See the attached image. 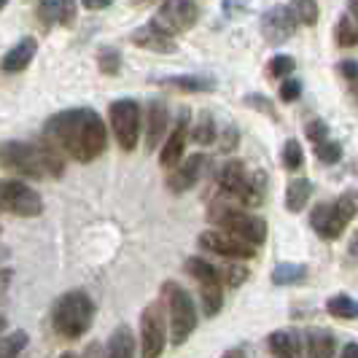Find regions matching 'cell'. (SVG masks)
Listing matches in <instances>:
<instances>
[{"label":"cell","instance_id":"cell-30","mask_svg":"<svg viewBox=\"0 0 358 358\" xmlns=\"http://www.w3.org/2000/svg\"><path fill=\"white\" fill-rule=\"evenodd\" d=\"M192 138H194L199 145H210L215 141V119L210 110H202V113H199V122H197V127H194V132H192Z\"/></svg>","mask_w":358,"mask_h":358},{"label":"cell","instance_id":"cell-29","mask_svg":"<svg viewBox=\"0 0 358 358\" xmlns=\"http://www.w3.org/2000/svg\"><path fill=\"white\" fill-rule=\"evenodd\" d=\"M288 8L294 11L296 22H299V24H307V27H313V24L318 22V17H321L318 0H291Z\"/></svg>","mask_w":358,"mask_h":358},{"label":"cell","instance_id":"cell-46","mask_svg":"<svg viewBox=\"0 0 358 358\" xmlns=\"http://www.w3.org/2000/svg\"><path fill=\"white\" fill-rule=\"evenodd\" d=\"M8 256H11V251H8V248H6V245H0V262H6V259H8Z\"/></svg>","mask_w":358,"mask_h":358},{"label":"cell","instance_id":"cell-14","mask_svg":"<svg viewBox=\"0 0 358 358\" xmlns=\"http://www.w3.org/2000/svg\"><path fill=\"white\" fill-rule=\"evenodd\" d=\"M167 124H170V110H167V103L164 100H148L145 106V148L154 151L159 148L162 138L167 135Z\"/></svg>","mask_w":358,"mask_h":358},{"label":"cell","instance_id":"cell-5","mask_svg":"<svg viewBox=\"0 0 358 358\" xmlns=\"http://www.w3.org/2000/svg\"><path fill=\"white\" fill-rule=\"evenodd\" d=\"M208 218H210L213 227L237 234V237L248 240L253 245H262L267 240V221L259 218V215L245 213V210H234L232 205H213Z\"/></svg>","mask_w":358,"mask_h":358},{"label":"cell","instance_id":"cell-31","mask_svg":"<svg viewBox=\"0 0 358 358\" xmlns=\"http://www.w3.org/2000/svg\"><path fill=\"white\" fill-rule=\"evenodd\" d=\"M27 331H14L8 337H0V358H14L27 348Z\"/></svg>","mask_w":358,"mask_h":358},{"label":"cell","instance_id":"cell-8","mask_svg":"<svg viewBox=\"0 0 358 358\" xmlns=\"http://www.w3.org/2000/svg\"><path fill=\"white\" fill-rule=\"evenodd\" d=\"M141 106L135 100H116L110 103V127L119 145L124 151H132L141 138Z\"/></svg>","mask_w":358,"mask_h":358},{"label":"cell","instance_id":"cell-39","mask_svg":"<svg viewBox=\"0 0 358 358\" xmlns=\"http://www.w3.org/2000/svg\"><path fill=\"white\" fill-rule=\"evenodd\" d=\"M307 138H310L313 143H321V141L329 138V127L323 124V122H310V124H307Z\"/></svg>","mask_w":358,"mask_h":358},{"label":"cell","instance_id":"cell-11","mask_svg":"<svg viewBox=\"0 0 358 358\" xmlns=\"http://www.w3.org/2000/svg\"><path fill=\"white\" fill-rule=\"evenodd\" d=\"M199 19V8L194 0H162L159 11L154 22L162 30H167L170 36H180L186 30H192Z\"/></svg>","mask_w":358,"mask_h":358},{"label":"cell","instance_id":"cell-26","mask_svg":"<svg viewBox=\"0 0 358 358\" xmlns=\"http://www.w3.org/2000/svg\"><path fill=\"white\" fill-rule=\"evenodd\" d=\"M307 278L305 264H294V262H283L272 269V283L275 286H294V283H302Z\"/></svg>","mask_w":358,"mask_h":358},{"label":"cell","instance_id":"cell-44","mask_svg":"<svg viewBox=\"0 0 358 358\" xmlns=\"http://www.w3.org/2000/svg\"><path fill=\"white\" fill-rule=\"evenodd\" d=\"M342 356H345V358H358V345H353V342H350V345H345V348H342Z\"/></svg>","mask_w":358,"mask_h":358},{"label":"cell","instance_id":"cell-35","mask_svg":"<svg viewBox=\"0 0 358 358\" xmlns=\"http://www.w3.org/2000/svg\"><path fill=\"white\" fill-rule=\"evenodd\" d=\"M315 157L323 162V164H337L342 159V145L337 141H321V143H315Z\"/></svg>","mask_w":358,"mask_h":358},{"label":"cell","instance_id":"cell-17","mask_svg":"<svg viewBox=\"0 0 358 358\" xmlns=\"http://www.w3.org/2000/svg\"><path fill=\"white\" fill-rule=\"evenodd\" d=\"M186 141H189V116L183 113L178 119V124L176 129L170 132V138L162 143V151H159V164L162 167H176L180 159H183V151H186Z\"/></svg>","mask_w":358,"mask_h":358},{"label":"cell","instance_id":"cell-20","mask_svg":"<svg viewBox=\"0 0 358 358\" xmlns=\"http://www.w3.org/2000/svg\"><path fill=\"white\" fill-rule=\"evenodd\" d=\"M267 345L275 356L296 358L305 353V340H302V334H296V331H291V329L272 331V334L267 337Z\"/></svg>","mask_w":358,"mask_h":358},{"label":"cell","instance_id":"cell-32","mask_svg":"<svg viewBox=\"0 0 358 358\" xmlns=\"http://www.w3.org/2000/svg\"><path fill=\"white\" fill-rule=\"evenodd\" d=\"M337 43L340 46H356L358 43V22L350 14L337 22Z\"/></svg>","mask_w":358,"mask_h":358},{"label":"cell","instance_id":"cell-12","mask_svg":"<svg viewBox=\"0 0 358 358\" xmlns=\"http://www.w3.org/2000/svg\"><path fill=\"white\" fill-rule=\"evenodd\" d=\"M296 27L299 22L288 6H272L262 14V36L267 38V43H286L288 38H294Z\"/></svg>","mask_w":358,"mask_h":358},{"label":"cell","instance_id":"cell-24","mask_svg":"<svg viewBox=\"0 0 358 358\" xmlns=\"http://www.w3.org/2000/svg\"><path fill=\"white\" fill-rule=\"evenodd\" d=\"M164 87L178 92H210L215 90L213 78H205V76H170L162 81Z\"/></svg>","mask_w":358,"mask_h":358},{"label":"cell","instance_id":"cell-10","mask_svg":"<svg viewBox=\"0 0 358 358\" xmlns=\"http://www.w3.org/2000/svg\"><path fill=\"white\" fill-rule=\"evenodd\" d=\"M199 248L208 253H218L224 259H253L259 245H253L248 240L215 227V229H208V232L199 234Z\"/></svg>","mask_w":358,"mask_h":358},{"label":"cell","instance_id":"cell-13","mask_svg":"<svg viewBox=\"0 0 358 358\" xmlns=\"http://www.w3.org/2000/svg\"><path fill=\"white\" fill-rule=\"evenodd\" d=\"M208 164H210V159H208L205 154H192L189 159L178 162V164L173 167V173H170V178H167V186H170L176 194L189 192V189L197 186L199 178L205 176Z\"/></svg>","mask_w":358,"mask_h":358},{"label":"cell","instance_id":"cell-2","mask_svg":"<svg viewBox=\"0 0 358 358\" xmlns=\"http://www.w3.org/2000/svg\"><path fill=\"white\" fill-rule=\"evenodd\" d=\"M0 170L17 173L22 178H59L65 173L62 151L46 138L41 143L30 141H6L0 143Z\"/></svg>","mask_w":358,"mask_h":358},{"label":"cell","instance_id":"cell-15","mask_svg":"<svg viewBox=\"0 0 358 358\" xmlns=\"http://www.w3.org/2000/svg\"><path fill=\"white\" fill-rule=\"evenodd\" d=\"M173 38L176 36H170L167 30H162L159 24L151 19V22L141 24V27L129 36V41H132L135 46H141V49H148V52L170 54V52H176V41H173Z\"/></svg>","mask_w":358,"mask_h":358},{"label":"cell","instance_id":"cell-43","mask_svg":"<svg viewBox=\"0 0 358 358\" xmlns=\"http://www.w3.org/2000/svg\"><path fill=\"white\" fill-rule=\"evenodd\" d=\"M84 3V8H90V11H100V8H108L113 0H81Z\"/></svg>","mask_w":358,"mask_h":358},{"label":"cell","instance_id":"cell-47","mask_svg":"<svg viewBox=\"0 0 358 358\" xmlns=\"http://www.w3.org/2000/svg\"><path fill=\"white\" fill-rule=\"evenodd\" d=\"M350 253H353V256H358V234H356V240H353V245H350Z\"/></svg>","mask_w":358,"mask_h":358},{"label":"cell","instance_id":"cell-1","mask_svg":"<svg viewBox=\"0 0 358 358\" xmlns=\"http://www.w3.org/2000/svg\"><path fill=\"white\" fill-rule=\"evenodd\" d=\"M43 138L76 162H94L108 145V129L94 108H71L46 122Z\"/></svg>","mask_w":358,"mask_h":358},{"label":"cell","instance_id":"cell-34","mask_svg":"<svg viewBox=\"0 0 358 358\" xmlns=\"http://www.w3.org/2000/svg\"><path fill=\"white\" fill-rule=\"evenodd\" d=\"M302 164H305V151H302L299 141H286V145H283V167L286 170H299Z\"/></svg>","mask_w":358,"mask_h":358},{"label":"cell","instance_id":"cell-9","mask_svg":"<svg viewBox=\"0 0 358 358\" xmlns=\"http://www.w3.org/2000/svg\"><path fill=\"white\" fill-rule=\"evenodd\" d=\"M141 342H143V353L145 358H157L162 356L164 345H167V313H164V299L154 302L143 310V318H141Z\"/></svg>","mask_w":358,"mask_h":358},{"label":"cell","instance_id":"cell-41","mask_svg":"<svg viewBox=\"0 0 358 358\" xmlns=\"http://www.w3.org/2000/svg\"><path fill=\"white\" fill-rule=\"evenodd\" d=\"M340 71H342V76H345V78H350V81H356L358 78V65L356 62H350V59H348V62H342Z\"/></svg>","mask_w":358,"mask_h":358},{"label":"cell","instance_id":"cell-4","mask_svg":"<svg viewBox=\"0 0 358 358\" xmlns=\"http://www.w3.org/2000/svg\"><path fill=\"white\" fill-rule=\"evenodd\" d=\"M162 299H164V305L170 310V340H173V345H183V342L194 334V329H197V307H194V299L176 280H167L162 286Z\"/></svg>","mask_w":358,"mask_h":358},{"label":"cell","instance_id":"cell-28","mask_svg":"<svg viewBox=\"0 0 358 358\" xmlns=\"http://www.w3.org/2000/svg\"><path fill=\"white\" fill-rule=\"evenodd\" d=\"M186 272L197 280V283H215V280H221V275H218V269L210 264V262H205V259H199V256H192V259H186Z\"/></svg>","mask_w":358,"mask_h":358},{"label":"cell","instance_id":"cell-27","mask_svg":"<svg viewBox=\"0 0 358 358\" xmlns=\"http://www.w3.org/2000/svg\"><path fill=\"white\" fill-rule=\"evenodd\" d=\"M326 310H329V315L342 318V321H356L358 318V302L353 296H348V294L331 296V299L326 302Z\"/></svg>","mask_w":358,"mask_h":358},{"label":"cell","instance_id":"cell-25","mask_svg":"<svg viewBox=\"0 0 358 358\" xmlns=\"http://www.w3.org/2000/svg\"><path fill=\"white\" fill-rule=\"evenodd\" d=\"M199 299H202V313L208 318H213L224 307V291H221V280L215 283H199Z\"/></svg>","mask_w":358,"mask_h":358},{"label":"cell","instance_id":"cell-45","mask_svg":"<svg viewBox=\"0 0 358 358\" xmlns=\"http://www.w3.org/2000/svg\"><path fill=\"white\" fill-rule=\"evenodd\" d=\"M348 11H350V17L358 22V0H348Z\"/></svg>","mask_w":358,"mask_h":358},{"label":"cell","instance_id":"cell-18","mask_svg":"<svg viewBox=\"0 0 358 358\" xmlns=\"http://www.w3.org/2000/svg\"><path fill=\"white\" fill-rule=\"evenodd\" d=\"M38 54V41L36 38H19V43H14L8 52L0 59V71L3 73H22Z\"/></svg>","mask_w":358,"mask_h":358},{"label":"cell","instance_id":"cell-19","mask_svg":"<svg viewBox=\"0 0 358 358\" xmlns=\"http://www.w3.org/2000/svg\"><path fill=\"white\" fill-rule=\"evenodd\" d=\"M248 180H251V173L245 170L243 162H227V164L221 167V173H218V183H221L224 194L234 197L237 202H240V197H243Z\"/></svg>","mask_w":358,"mask_h":358},{"label":"cell","instance_id":"cell-6","mask_svg":"<svg viewBox=\"0 0 358 358\" xmlns=\"http://www.w3.org/2000/svg\"><path fill=\"white\" fill-rule=\"evenodd\" d=\"M356 218V199L350 194L334 199V202H321L313 208L310 213V227L318 232V237L323 240H337L348 224Z\"/></svg>","mask_w":358,"mask_h":358},{"label":"cell","instance_id":"cell-49","mask_svg":"<svg viewBox=\"0 0 358 358\" xmlns=\"http://www.w3.org/2000/svg\"><path fill=\"white\" fill-rule=\"evenodd\" d=\"M3 329H6V318L0 315V334H3Z\"/></svg>","mask_w":358,"mask_h":358},{"label":"cell","instance_id":"cell-22","mask_svg":"<svg viewBox=\"0 0 358 358\" xmlns=\"http://www.w3.org/2000/svg\"><path fill=\"white\" fill-rule=\"evenodd\" d=\"M135 337H132V331H129V326H116L113 329V334L108 337V356L113 358H129L135 356Z\"/></svg>","mask_w":358,"mask_h":358},{"label":"cell","instance_id":"cell-40","mask_svg":"<svg viewBox=\"0 0 358 358\" xmlns=\"http://www.w3.org/2000/svg\"><path fill=\"white\" fill-rule=\"evenodd\" d=\"M234 145H237V129L229 127V129L224 132V138H221V151H232Z\"/></svg>","mask_w":358,"mask_h":358},{"label":"cell","instance_id":"cell-16","mask_svg":"<svg viewBox=\"0 0 358 358\" xmlns=\"http://www.w3.org/2000/svg\"><path fill=\"white\" fill-rule=\"evenodd\" d=\"M38 22L49 30L54 24L71 27L76 22V0H41L38 3Z\"/></svg>","mask_w":358,"mask_h":358},{"label":"cell","instance_id":"cell-36","mask_svg":"<svg viewBox=\"0 0 358 358\" xmlns=\"http://www.w3.org/2000/svg\"><path fill=\"white\" fill-rule=\"evenodd\" d=\"M294 68H296L294 57L278 54V57H272V62H269V76H275V78H286V76L294 73Z\"/></svg>","mask_w":358,"mask_h":358},{"label":"cell","instance_id":"cell-33","mask_svg":"<svg viewBox=\"0 0 358 358\" xmlns=\"http://www.w3.org/2000/svg\"><path fill=\"white\" fill-rule=\"evenodd\" d=\"M97 65H100V71L106 73V76H116V73L122 71V54H119V49H113V46L100 49Z\"/></svg>","mask_w":358,"mask_h":358},{"label":"cell","instance_id":"cell-50","mask_svg":"<svg viewBox=\"0 0 358 358\" xmlns=\"http://www.w3.org/2000/svg\"><path fill=\"white\" fill-rule=\"evenodd\" d=\"M6 3H8V0H0V11H3V8H6Z\"/></svg>","mask_w":358,"mask_h":358},{"label":"cell","instance_id":"cell-42","mask_svg":"<svg viewBox=\"0 0 358 358\" xmlns=\"http://www.w3.org/2000/svg\"><path fill=\"white\" fill-rule=\"evenodd\" d=\"M11 278H14V272H11V269H0V296L8 291V286H11Z\"/></svg>","mask_w":358,"mask_h":358},{"label":"cell","instance_id":"cell-3","mask_svg":"<svg viewBox=\"0 0 358 358\" xmlns=\"http://www.w3.org/2000/svg\"><path fill=\"white\" fill-rule=\"evenodd\" d=\"M94 321V302L87 291L62 294L52 310V326L62 340H81Z\"/></svg>","mask_w":358,"mask_h":358},{"label":"cell","instance_id":"cell-21","mask_svg":"<svg viewBox=\"0 0 358 358\" xmlns=\"http://www.w3.org/2000/svg\"><path fill=\"white\" fill-rule=\"evenodd\" d=\"M305 353L313 358H329L337 353V340H334V334L331 331H326V329H310L305 331Z\"/></svg>","mask_w":358,"mask_h":358},{"label":"cell","instance_id":"cell-38","mask_svg":"<svg viewBox=\"0 0 358 358\" xmlns=\"http://www.w3.org/2000/svg\"><path fill=\"white\" fill-rule=\"evenodd\" d=\"M299 94H302V84H299V78L286 76V78H283V84H280V100H283V103H294Z\"/></svg>","mask_w":358,"mask_h":358},{"label":"cell","instance_id":"cell-37","mask_svg":"<svg viewBox=\"0 0 358 358\" xmlns=\"http://www.w3.org/2000/svg\"><path fill=\"white\" fill-rule=\"evenodd\" d=\"M221 278H224V283H227L229 288H237L248 280V269L243 267V264H229V267L224 269Z\"/></svg>","mask_w":358,"mask_h":358},{"label":"cell","instance_id":"cell-7","mask_svg":"<svg viewBox=\"0 0 358 358\" xmlns=\"http://www.w3.org/2000/svg\"><path fill=\"white\" fill-rule=\"evenodd\" d=\"M0 210L22 218H36L43 213V199L33 186L22 183L19 178L0 180Z\"/></svg>","mask_w":358,"mask_h":358},{"label":"cell","instance_id":"cell-23","mask_svg":"<svg viewBox=\"0 0 358 358\" xmlns=\"http://www.w3.org/2000/svg\"><path fill=\"white\" fill-rule=\"evenodd\" d=\"M310 194H313V183H310L307 178L291 180L286 189V208L291 210V213L305 210V205L310 202Z\"/></svg>","mask_w":358,"mask_h":358},{"label":"cell","instance_id":"cell-48","mask_svg":"<svg viewBox=\"0 0 358 358\" xmlns=\"http://www.w3.org/2000/svg\"><path fill=\"white\" fill-rule=\"evenodd\" d=\"M132 6H145V3H154V0H129Z\"/></svg>","mask_w":358,"mask_h":358}]
</instances>
